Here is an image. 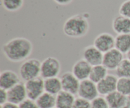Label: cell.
<instances>
[{"instance_id":"cell-1","label":"cell","mask_w":130,"mask_h":108,"mask_svg":"<svg viewBox=\"0 0 130 108\" xmlns=\"http://www.w3.org/2000/svg\"><path fill=\"white\" fill-rule=\"evenodd\" d=\"M5 58L13 63L23 62L28 59L33 51V44L29 39L18 37L13 38L3 46Z\"/></svg>"},{"instance_id":"cell-2","label":"cell","mask_w":130,"mask_h":108,"mask_svg":"<svg viewBox=\"0 0 130 108\" xmlns=\"http://www.w3.org/2000/svg\"><path fill=\"white\" fill-rule=\"evenodd\" d=\"M89 29L88 19L84 14H77L71 16L66 20L63 26L65 35L75 39L85 37Z\"/></svg>"},{"instance_id":"cell-3","label":"cell","mask_w":130,"mask_h":108,"mask_svg":"<svg viewBox=\"0 0 130 108\" xmlns=\"http://www.w3.org/2000/svg\"><path fill=\"white\" fill-rule=\"evenodd\" d=\"M41 62L36 58H30L22 62L19 68V75L25 82L41 77Z\"/></svg>"},{"instance_id":"cell-4","label":"cell","mask_w":130,"mask_h":108,"mask_svg":"<svg viewBox=\"0 0 130 108\" xmlns=\"http://www.w3.org/2000/svg\"><path fill=\"white\" fill-rule=\"evenodd\" d=\"M62 69L60 61L57 58L48 56L41 62V77L43 79L58 77Z\"/></svg>"},{"instance_id":"cell-5","label":"cell","mask_w":130,"mask_h":108,"mask_svg":"<svg viewBox=\"0 0 130 108\" xmlns=\"http://www.w3.org/2000/svg\"><path fill=\"white\" fill-rule=\"evenodd\" d=\"M27 99L36 101L37 99L41 96L44 91V79L41 77L30 80L25 82Z\"/></svg>"},{"instance_id":"cell-6","label":"cell","mask_w":130,"mask_h":108,"mask_svg":"<svg viewBox=\"0 0 130 108\" xmlns=\"http://www.w3.org/2000/svg\"><path fill=\"white\" fill-rule=\"evenodd\" d=\"M77 95L81 98L91 101L99 96L96 83L89 78L81 81Z\"/></svg>"},{"instance_id":"cell-7","label":"cell","mask_w":130,"mask_h":108,"mask_svg":"<svg viewBox=\"0 0 130 108\" xmlns=\"http://www.w3.org/2000/svg\"><path fill=\"white\" fill-rule=\"evenodd\" d=\"M124 59L123 54L116 48L104 53L102 64L108 70H116Z\"/></svg>"},{"instance_id":"cell-8","label":"cell","mask_w":130,"mask_h":108,"mask_svg":"<svg viewBox=\"0 0 130 108\" xmlns=\"http://www.w3.org/2000/svg\"><path fill=\"white\" fill-rule=\"evenodd\" d=\"M93 46L104 54L115 48V37L110 33H101L95 38Z\"/></svg>"},{"instance_id":"cell-9","label":"cell","mask_w":130,"mask_h":108,"mask_svg":"<svg viewBox=\"0 0 130 108\" xmlns=\"http://www.w3.org/2000/svg\"><path fill=\"white\" fill-rule=\"evenodd\" d=\"M62 91L73 95L77 94L80 81L76 78L72 72H66L60 77Z\"/></svg>"},{"instance_id":"cell-10","label":"cell","mask_w":130,"mask_h":108,"mask_svg":"<svg viewBox=\"0 0 130 108\" xmlns=\"http://www.w3.org/2000/svg\"><path fill=\"white\" fill-rule=\"evenodd\" d=\"M8 102L19 105L27 99L25 83L20 82L18 84L13 87L8 91Z\"/></svg>"},{"instance_id":"cell-11","label":"cell","mask_w":130,"mask_h":108,"mask_svg":"<svg viewBox=\"0 0 130 108\" xmlns=\"http://www.w3.org/2000/svg\"><path fill=\"white\" fill-rule=\"evenodd\" d=\"M82 55L83 59H85L92 67L102 64L104 53H102L93 45H90L84 48Z\"/></svg>"},{"instance_id":"cell-12","label":"cell","mask_w":130,"mask_h":108,"mask_svg":"<svg viewBox=\"0 0 130 108\" xmlns=\"http://www.w3.org/2000/svg\"><path fill=\"white\" fill-rule=\"evenodd\" d=\"M118 78L114 75L108 74L102 80L96 84L99 95L106 96L109 94L117 91Z\"/></svg>"},{"instance_id":"cell-13","label":"cell","mask_w":130,"mask_h":108,"mask_svg":"<svg viewBox=\"0 0 130 108\" xmlns=\"http://www.w3.org/2000/svg\"><path fill=\"white\" fill-rule=\"evenodd\" d=\"M20 78V75L13 70H6L2 71L0 75V88L8 91L21 82Z\"/></svg>"},{"instance_id":"cell-14","label":"cell","mask_w":130,"mask_h":108,"mask_svg":"<svg viewBox=\"0 0 130 108\" xmlns=\"http://www.w3.org/2000/svg\"><path fill=\"white\" fill-rule=\"evenodd\" d=\"M91 68L92 66L82 58L74 64L72 68V73L81 82L88 79Z\"/></svg>"},{"instance_id":"cell-15","label":"cell","mask_w":130,"mask_h":108,"mask_svg":"<svg viewBox=\"0 0 130 108\" xmlns=\"http://www.w3.org/2000/svg\"><path fill=\"white\" fill-rule=\"evenodd\" d=\"M112 27L117 34L130 33V18L119 15L113 19Z\"/></svg>"},{"instance_id":"cell-16","label":"cell","mask_w":130,"mask_h":108,"mask_svg":"<svg viewBox=\"0 0 130 108\" xmlns=\"http://www.w3.org/2000/svg\"><path fill=\"white\" fill-rule=\"evenodd\" d=\"M75 98L74 95L62 91L56 96V108H72Z\"/></svg>"},{"instance_id":"cell-17","label":"cell","mask_w":130,"mask_h":108,"mask_svg":"<svg viewBox=\"0 0 130 108\" xmlns=\"http://www.w3.org/2000/svg\"><path fill=\"white\" fill-rule=\"evenodd\" d=\"M109 108H121L128 100L127 96H124L116 91L105 96Z\"/></svg>"},{"instance_id":"cell-18","label":"cell","mask_w":130,"mask_h":108,"mask_svg":"<svg viewBox=\"0 0 130 108\" xmlns=\"http://www.w3.org/2000/svg\"><path fill=\"white\" fill-rule=\"evenodd\" d=\"M44 85L45 92L55 96L62 91L60 78L58 77L44 79Z\"/></svg>"},{"instance_id":"cell-19","label":"cell","mask_w":130,"mask_h":108,"mask_svg":"<svg viewBox=\"0 0 130 108\" xmlns=\"http://www.w3.org/2000/svg\"><path fill=\"white\" fill-rule=\"evenodd\" d=\"M115 48L121 53L126 54L130 50V33L118 34L115 37Z\"/></svg>"},{"instance_id":"cell-20","label":"cell","mask_w":130,"mask_h":108,"mask_svg":"<svg viewBox=\"0 0 130 108\" xmlns=\"http://www.w3.org/2000/svg\"><path fill=\"white\" fill-rule=\"evenodd\" d=\"M108 75V70L102 64L93 66L91 68L89 79L97 84Z\"/></svg>"},{"instance_id":"cell-21","label":"cell","mask_w":130,"mask_h":108,"mask_svg":"<svg viewBox=\"0 0 130 108\" xmlns=\"http://www.w3.org/2000/svg\"><path fill=\"white\" fill-rule=\"evenodd\" d=\"M39 108H54L56 106V96L44 92L36 101Z\"/></svg>"},{"instance_id":"cell-22","label":"cell","mask_w":130,"mask_h":108,"mask_svg":"<svg viewBox=\"0 0 130 108\" xmlns=\"http://www.w3.org/2000/svg\"><path fill=\"white\" fill-rule=\"evenodd\" d=\"M24 0H2V6L10 12H15L22 8Z\"/></svg>"},{"instance_id":"cell-23","label":"cell","mask_w":130,"mask_h":108,"mask_svg":"<svg viewBox=\"0 0 130 108\" xmlns=\"http://www.w3.org/2000/svg\"><path fill=\"white\" fill-rule=\"evenodd\" d=\"M116 75L118 78H130V61L124 59L118 68L116 70Z\"/></svg>"},{"instance_id":"cell-24","label":"cell","mask_w":130,"mask_h":108,"mask_svg":"<svg viewBox=\"0 0 130 108\" xmlns=\"http://www.w3.org/2000/svg\"><path fill=\"white\" fill-rule=\"evenodd\" d=\"M117 91L121 94L128 97L130 95V78H118Z\"/></svg>"},{"instance_id":"cell-25","label":"cell","mask_w":130,"mask_h":108,"mask_svg":"<svg viewBox=\"0 0 130 108\" xmlns=\"http://www.w3.org/2000/svg\"><path fill=\"white\" fill-rule=\"evenodd\" d=\"M91 108H109L105 97L99 96L91 101Z\"/></svg>"},{"instance_id":"cell-26","label":"cell","mask_w":130,"mask_h":108,"mask_svg":"<svg viewBox=\"0 0 130 108\" xmlns=\"http://www.w3.org/2000/svg\"><path fill=\"white\" fill-rule=\"evenodd\" d=\"M72 108H91V101L78 97L75 99Z\"/></svg>"},{"instance_id":"cell-27","label":"cell","mask_w":130,"mask_h":108,"mask_svg":"<svg viewBox=\"0 0 130 108\" xmlns=\"http://www.w3.org/2000/svg\"><path fill=\"white\" fill-rule=\"evenodd\" d=\"M119 13L120 15L130 18V0H126L121 5Z\"/></svg>"},{"instance_id":"cell-28","label":"cell","mask_w":130,"mask_h":108,"mask_svg":"<svg viewBox=\"0 0 130 108\" xmlns=\"http://www.w3.org/2000/svg\"><path fill=\"white\" fill-rule=\"evenodd\" d=\"M19 108H39L35 101L27 99L19 105Z\"/></svg>"},{"instance_id":"cell-29","label":"cell","mask_w":130,"mask_h":108,"mask_svg":"<svg viewBox=\"0 0 130 108\" xmlns=\"http://www.w3.org/2000/svg\"><path fill=\"white\" fill-rule=\"evenodd\" d=\"M8 102V93L7 91L0 89V104L3 105Z\"/></svg>"},{"instance_id":"cell-30","label":"cell","mask_w":130,"mask_h":108,"mask_svg":"<svg viewBox=\"0 0 130 108\" xmlns=\"http://www.w3.org/2000/svg\"><path fill=\"white\" fill-rule=\"evenodd\" d=\"M1 108H19V106L11 102H7L4 104L1 105Z\"/></svg>"},{"instance_id":"cell-31","label":"cell","mask_w":130,"mask_h":108,"mask_svg":"<svg viewBox=\"0 0 130 108\" xmlns=\"http://www.w3.org/2000/svg\"><path fill=\"white\" fill-rule=\"evenodd\" d=\"M53 1L58 5L66 6V5H69L70 3H71L73 0H53Z\"/></svg>"},{"instance_id":"cell-32","label":"cell","mask_w":130,"mask_h":108,"mask_svg":"<svg viewBox=\"0 0 130 108\" xmlns=\"http://www.w3.org/2000/svg\"><path fill=\"white\" fill-rule=\"evenodd\" d=\"M121 108H130V101L129 99H128V101H126V103Z\"/></svg>"},{"instance_id":"cell-33","label":"cell","mask_w":130,"mask_h":108,"mask_svg":"<svg viewBox=\"0 0 130 108\" xmlns=\"http://www.w3.org/2000/svg\"><path fill=\"white\" fill-rule=\"evenodd\" d=\"M126 58L130 61V50L126 53Z\"/></svg>"},{"instance_id":"cell-34","label":"cell","mask_w":130,"mask_h":108,"mask_svg":"<svg viewBox=\"0 0 130 108\" xmlns=\"http://www.w3.org/2000/svg\"><path fill=\"white\" fill-rule=\"evenodd\" d=\"M128 99H129V101H130V95H129V96H128Z\"/></svg>"},{"instance_id":"cell-35","label":"cell","mask_w":130,"mask_h":108,"mask_svg":"<svg viewBox=\"0 0 130 108\" xmlns=\"http://www.w3.org/2000/svg\"><path fill=\"white\" fill-rule=\"evenodd\" d=\"M54 108H56V107H54Z\"/></svg>"}]
</instances>
